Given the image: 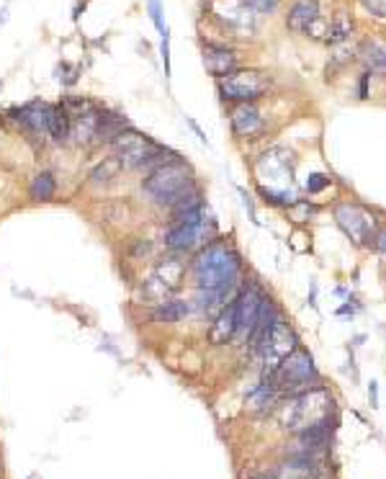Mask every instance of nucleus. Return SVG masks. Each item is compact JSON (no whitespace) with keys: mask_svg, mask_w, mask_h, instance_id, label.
Listing matches in <instances>:
<instances>
[{"mask_svg":"<svg viewBox=\"0 0 386 479\" xmlns=\"http://www.w3.org/2000/svg\"><path fill=\"white\" fill-rule=\"evenodd\" d=\"M335 216H338L340 227H343V230H345L355 242H366V245H368L376 230H373V219H371L363 209L350 207V204H343V207H338Z\"/></svg>","mask_w":386,"mask_h":479,"instance_id":"10","label":"nucleus"},{"mask_svg":"<svg viewBox=\"0 0 386 479\" xmlns=\"http://www.w3.org/2000/svg\"><path fill=\"white\" fill-rule=\"evenodd\" d=\"M196 183L193 178V170H191L188 162H183L181 158L170 160V162H163L158 168H152L147 173V178L142 181V191L147 193V199L158 207H173L175 201L181 199L183 193L191 191Z\"/></svg>","mask_w":386,"mask_h":479,"instance_id":"2","label":"nucleus"},{"mask_svg":"<svg viewBox=\"0 0 386 479\" xmlns=\"http://www.w3.org/2000/svg\"><path fill=\"white\" fill-rule=\"evenodd\" d=\"M350 29H353V24H350L345 16H340L338 21L330 26V36H327V39H330V41H343L347 34H350Z\"/></svg>","mask_w":386,"mask_h":479,"instance_id":"26","label":"nucleus"},{"mask_svg":"<svg viewBox=\"0 0 386 479\" xmlns=\"http://www.w3.org/2000/svg\"><path fill=\"white\" fill-rule=\"evenodd\" d=\"M252 479H278L276 471H261V474H255Z\"/></svg>","mask_w":386,"mask_h":479,"instance_id":"36","label":"nucleus"},{"mask_svg":"<svg viewBox=\"0 0 386 479\" xmlns=\"http://www.w3.org/2000/svg\"><path fill=\"white\" fill-rule=\"evenodd\" d=\"M57 193V178L52 170H41V173H36L32 181V186H29V196H32V201H52Z\"/></svg>","mask_w":386,"mask_h":479,"instance_id":"22","label":"nucleus"},{"mask_svg":"<svg viewBox=\"0 0 386 479\" xmlns=\"http://www.w3.org/2000/svg\"><path fill=\"white\" fill-rule=\"evenodd\" d=\"M70 116L64 111V106H52V111H49V139L57 144H64L70 142Z\"/></svg>","mask_w":386,"mask_h":479,"instance_id":"20","label":"nucleus"},{"mask_svg":"<svg viewBox=\"0 0 386 479\" xmlns=\"http://www.w3.org/2000/svg\"><path fill=\"white\" fill-rule=\"evenodd\" d=\"M49 111H52V106L47 104H26L13 111V119L24 127L26 134L44 139L49 137Z\"/></svg>","mask_w":386,"mask_h":479,"instance_id":"11","label":"nucleus"},{"mask_svg":"<svg viewBox=\"0 0 386 479\" xmlns=\"http://www.w3.org/2000/svg\"><path fill=\"white\" fill-rule=\"evenodd\" d=\"M278 397H281V391H278L276 384L270 382V379H263V382L247 394V410H250V412H266L268 408L276 405Z\"/></svg>","mask_w":386,"mask_h":479,"instance_id":"18","label":"nucleus"},{"mask_svg":"<svg viewBox=\"0 0 386 479\" xmlns=\"http://www.w3.org/2000/svg\"><path fill=\"white\" fill-rule=\"evenodd\" d=\"M332 405H335L332 394L319 384V387H312V389L289 397V402L281 408V423L289 431H304V428H312L324 417H330L332 410H335Z\"/></svg>","mask_w":386,"mask_h":479,"instance_id":"4","label":"nucleus"},{"mask_svg":"<svg viewBox=\"0 0 386 479\" xmlns=\"http://www.w3.org/2000/svg\"><path fill=\"white\" fill-rule=\"evenodd\" d=\"M152 279L158 281V284L165 289L167 294H173L175 289L181 286V281L186 279V263H183V258L175 256V253H173V256L160 258L158 265H155Z\"/></svg>","mask_w":386,"mask_h":479,"instance_id":"15","label":"nucleus"},{"mask_svg":"<svg viewBox=\"0 0 386 479\" xmlns=\"http://www.w3.org/2000/svg\"><path fill=\"white\" fill-rule=\"evenodd\" d=\"M235 335H237V307H235V299H232V302H227L216 312V317H214L206 338H209L212 345H227L235 340Z\"/></svg>","mask_w":386,"mask_h":479,"instance_id":"12","label":"nucleus"},{"mask_svg":"<svg viewBox=\"0 0 386 479\" xmlns=\"http://www.w3.org/2000/svg\"><path fill=\"white\" fill-rule=\"evenodd\" d=\"M327 186H330V176H324V173H315V176L307 178V191L309 193H322Z\"/></svg>","mask_w":386,"mask_h":479,"instance_id":"29","label":"nucleus"},{"mask_svg":"<svg viewBox=\"0 0 386 479\" xmlns=\"http://www.w3.org/2000/svg\"><path fill=\"white\" fill-rule=\"evenodd\" d=\"M204 64L214 78H227L229 72L237 67V52L235 49L219 47V44H206L204 47Z\"/></svg>","mask_w":386,"mask_h":479,"instance_id":"16","label":"nucleus"},{"mask_svg":"<svg viewBox=\"0 0 386 479\" xmlns=\"http://www.w3.org/2000/svg\"><path fill=\"white\" fill-rule=\"evenodd\" d=\"M240 268H242L240 253L219 237L196 250V256L191 261V273H193L198 291L235 289L237 279H240Z\"/></svg>","mask_w":386,"mask_h":479,"instance_id":"1","label":"nucleus"},{"mask_svg":"<svg viewBox=\"0 0 386 479\" xmlns=\"http://www.w3.org/2000/svg\"><path fill=\"white\" fill-rule=\"evenodd\" d=\"M163 64H165V78H170V34L163 32Z\"/></svg>","mask_w":386,"mask_h":479,"instance_id":"32","label":"nucleus"},{"mask_svg":"<svg viewBox=\"0 0 386 479\" xmlns=\"http://www.w3.org/2000/svg\"><path fill=\"white\" fill-rule=\"evenodd\" d=\"M129 127V121L121 113H101L98 119V142H113L118 134H124Z\"/></svg>","mask_w":386,"mask_h":479,"instance_id":"21","label":"nucleus"},{"mask_svg":"<svg viewBox=\"0 0 386 479\" xmlns=\"http://www.w3.org/2000/svg\"><path fill=\"white\" fill-rule=\"evenodd\" d=\"M111 144H113L116 158L124 170H152L163 165V162H170V160L178 158L173 150L152 142L150 137L139 134L135 129H126L124 134H118Z\"/></svg>","mask_w":386,"mask_h":479,"instance_id":"3","label":"nucleus"},{"mask_svg":"<svg viewBox=\"0 0 386 479\" xmlns=\"http://www.w3.org/2000/svg\"><path fill=\"white\" fill-rule=\"evenodd\" d=\"M361 55L371 67V72H386V47H381L378 41H366Z\"/></svg>","mask_w":386,"mask_h":479,"instance_id":"25","label":"nucleus"},{"mask_svg":"<svg viewBox=\"0 0 386 479\" xmlns=\"http://www.w3.org/2000/svg\"><path fill=\"white\" fill-rule=\"evenodd\" d=\"M278 479H315L317 477V459L315 456H299L294 454L281 469L276 471Z\"/></svg>","mask_w":386,"mask_h":479,"instance_id":"17","label":"nucleus"},{"mask_svg":"<svg viewBox=\"0 0 386 479\" xmlns=\"http://www.w3.org/2000/svg\"><path fill=\"white\" fill-rule=\"evenodd\" d=\"M263 299H266V294H263V289L258 286L255 281H250L240 294H235V307H237L235 340L247 343V338H250L252 328H255V322H258V312H261Z\"/></svg>","mask_w":386,"mask_h":479,"instance_id":"9","label":"nucleus"},{"mask_svg":"<svg viewBox=\"0 0 386 479\" xmlns=\"http://www.w3.org/2000/svg\"><path fill=\"white\" fill-rule=\"evenodd\" d=\"M121 162H118V158L113 155V158H106L103 162H98L93 170H90V183L93 186H109L113 183L118 176H121Z\"/></svg>","mask_w":386,"mask_h":479,"instance_id":"24","label":"nucleus"},{"mask_svg":"<svg viewBox=\"0 0 386 479\" xmlns=\"http://www.w3.org/2000/svg\"><path fill=\"white\" fill-rule=\"evenodd\" d=\"M147 8H150V18L152 24L158 26V32L163 34L167 29L165 24H163V6H160V0H147Z\"/></svg>","mask_w":386,"mask_h":479,"instance_id":"30","label":"nucleus"},{"mask_svg":"<svg viewBox=\"0 0 386 479\" xmlns=\"http://www.w3.org/2000/svg\"><path fill=\"white\" fill-rule=\"evenodd\" d=\"M229 127H232L235 137L247 139V137H255L263 132V116L252 104H240L229 116Z\"/></svg>","mask_w":386,"mask_h":479,"instance_id":"13","label":"nucleus"},{"mask_svg":"<svg viewBox=\"0 0 386 479\" xmlns=\"http://www.w3.org/2000/svg\"><path fill=\"white\" fill-rule=\"evenodd\" d=\"M186 121H188V127L193 129V132H196V137H198V139H201V142H204V144H209V139H206V134H204V132H201V127H198L196 121H193V119H186Z\"/></svg>","mask_w":386,"mask_h":479,"instance_id":"35","label":"nucleus"},{"mask_svg":"<svg viewBox=\"0 0 386 479\" xmlns=\"http://www.w3.org/2000/svg\"><path fill=\"white\" fill-rule=\"evenodd\" d=\"M317 24H319V6H317V0H296L291 11H289V18H286V26L294 34L315 32Z\"/></svg>","mask_w":386,"mask_h":479,"instance_id":"14","label":"nucleus"},{"mask_svg":"<svg viewBox=\"0 0 386 479\" xmlns=\"http://www.w3.org/2000/svg\"><path fill=\"white\" fill-rule=\"evenodd\" d=\"M268 379L278 387L281 394H299L312 387H319V371L315 366V359L304 348H296L289 353L281 363L268 374Z\"/></svg>","mask_w":386,"mask_h":479,"instance_id":"6","label":"nucleus"},{"mask_svg":"<svg viewBox=\"0 0 386 479\" xmlns=\"http://www.w3.org/2000/svg\"><path fill=\"white\" fill-rule=\"evenodd\" d=\"M188 312H191V307L186 302H181V299H165V302L158 304V310L152 312V317L158 319V322L173 325V322H181Z\"/></svg>","mask_w":386,"mask_h":479,"instance_id":"23","label":"nucleus"},{"mask_svg":"<svg viewBox=\"0 0 386 479\" xmlns=\"http://www.w3.org/2000/svg\"><path fill=\"white\" fill-rule=\"evenodd\" d=\"M206 204H204V193H201V188L198 186H193L191 191H186L181 196V199L175 201L173 207H170V224L173 222H181V219H186V216L196 214V211H201Z\"/></svg>","mask_w":386,"mask_h":479,"instance_id":"19","label":"nucleus"},{"mask_svg":"<svg viewBox=\"0 0 386 479\" xmlns=\"http://www.w3.org/2000/svg\"><path fill=\"white\" fill-rule=\"evenodd\" d=\"M219 237L216 222H214L206 207L196 214L186 216L181 222H173L170 230L165 232V248L175 256H186V253H196L204 245H209L212 240Z\"/></svg>","mask_w":386,"mask_h":479,"instance_id":"5","label":"nucleus"},{"mask_svg":"<svg viewBox=\"0 0 386 479\" xmlns=\"http://www.w3.org/2000/svg\"><path fill=\"white\" fill-rule=\"evenodd\" d=\"M296 348H299V340H296V335H294V330L286 325L284 319L278 317L276 322L268 328V333L261 338V343H258L255 351L261 353L266 374H270V371H273V368H276L278 363L289 356V353L296 351Z\"/></svg>","mask_w":386,"mask_h":479,"instance_id":"7","label":"nucleus"},{"mask_svg":"<svg viewBox=\"0 0 386 479\" xmlns=\"http://www.w3.org/2000/svg\"><path fill=\"white\" fill-rule=\"evenodd\" d=\"M261 193L266 196V201L268 204H278V207H289L291 204V193H286V191H273V188H261Z\"/></svg>","mask_w":386,"mask_h":479,"instance_id":"28","label":"nucleus"},{"mask_svg":"<svg viewBox=\"0 0 386 479\" xmlns=\"http://www.w3.org/2000/svg\"><path fill=\"white\" fill-rule=\"evenodd\" d=\"M266 90H268V78L258 70H235L219 80V93L227 101L250 104L255 98H261Z\"/></svg>","mask_w":386,"mask_h":479,"instance_id":"8","label":"nucleus"},{"mask_svg":"<svg viewBox=\"0 0 386 479\" xmlns=\"http://www.w3.org/2000/svg\"><path fill=\"white\" fill-rule=\"evenodd\" d=\"M242 3L252 11V13H273L281 0H242Z\"/></svg>","mask_w":386,"mask_h":479,"instance_id":"27","label":"nucleus"},{"mask_svg":"<svg viewBox=\"0 0 386 479\" xmlns=\"http://www.w3.org/2000/svg\"><path fill=\"white\" fill-rule=\"evenodd\" d=\"M361 3H363V8L371 11L373 16L386 18V0H361Z\"/></svg>","mask_w":386,"mask_h":479,"instance_id":"31","label":"nucleus"},{"mask_svg":"<svg viewBox=\"0 0 386 479\" xmlns=\"http://www.w3.org/2000/svg\"><path fill=\"white\" fill-rule=\"evenodd\" d=\"M368 399H371V408H378V387H376V382H371Z\"/></svg>","mask_w":386,"mask_h":479,"instance_id":"34","label":"nucleus"},{"mask_svg":"<svg viewBox=\"0 0 386 479\" xmlns=\"http://www.w3.org/2000/svg\"><path fill=\"white\" fill-rule=\"evenodd\" d=\"M368 72H363L361 75V85H358V93H361V98H368Z\"/></svg>","mask_w":386,"mask_h":479,"instance_id":"33","label":"nucleus"}]
</instances>
